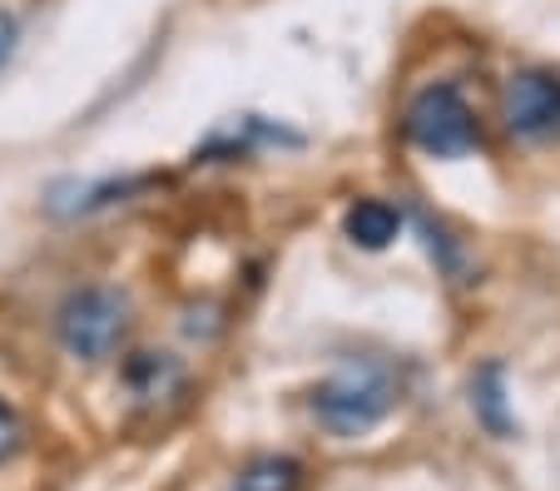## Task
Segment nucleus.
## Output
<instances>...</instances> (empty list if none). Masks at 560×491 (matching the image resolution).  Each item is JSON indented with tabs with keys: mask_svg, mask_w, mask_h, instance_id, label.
<instances>
[{
	"mask_svg": "<svg viewBox=\"0 0 560 491\" xmlns=\"http://www.w3.org/2000/svg\"><path fill=\"white\" fill-rule=\"evenodd\" d=\"M392 402H397L392 377L372 363H352L313 393V417L332 437H368L382 417L392 412Z\"/></svg>",
	"mask_w": 560,
	"mask_h": 491,
	"instance_id": "1",
	"label": "nucleus"
},
{
	"mask_svg": "<svg viewBox=\"0 0 560 491\" xmlns=\"http://www.w3.org/2000/svg\"><path fill=\"white\" fill-rule=\"evenodd\" d=\"M402 129L417 150L432 154V160H462V154H471L481 144V125H476L471 105H466V95L456 85L417 90Z\"/></svg>",
	"mask_w": 560,
	"mask_h": 491,
	"instance_id": "2",
	"label": "nucleus"
},
{
	"mask_svg": "<svg viewBox=\"0 0 560 491\" xmlns=\"http://www.w3.org/2000/svg\"><path fill=\"white\" fill-rule=\"evenodd\" d=\"M125 328H129V303L115 289H80L60 308V342L65 353L80 358V363H105L125 342Z\"/></svg>",
	"mask_w": 560,
	"mask_h": 491,
	"instance_id": "3",
	"label": "nucleus"
},
{
	"mask_svg": "<svg viewBox=\"0 0 560 491\" xmlns=\"http://www.w3.org/2000/svg\"><path fill=\"white\" fill-rule=\"evenodd\" d=\"M501 119L516 139H556L560 135V80L556 75H511L501 90Z\"/></svg>",
	"mask_w": 560,
	"mask_h": 491,
	"instance_id": "4",
	"label": "nucleus"
},
{
	"mask_svg": "<svg viewBox=\"0 0 560 491\" xmlns=\"http://www.w3.org/2000/svg\"><path fill=\"white\" fill-rule=\"evenodd\" d=\"M342 229H348V238L358 248H387L392 238L402 234V214L382 199H358L348 209V219H342Z\"/></svg>",
	"mask_w": 560,
	"mask_h": 491,
	"instance_id": "5",
	"label": "nucleus"
},
{
	"mask_svg": "<svg viewBox=\"0 0 560 491\" xmlns=\"http://www.w3.org/2000/svg\"><path fill=\"white\" fill-rule=\"evenodd\" d=\"M229 491H303V461L293 457H258L248 461Z\"/></svg>",
	"mask_w": 560,
	"mask_h": 491,
	"instance_id": "6",
	"label": "nucleus"
},
{
	"mask_svg": "<svg viewBox=\"0 0 560 491\" xmlns=\"http://www.w3.org/2000/svg\"><path fill=\"white\" fill-rule=\"evenodd\" d=\"M471 402H476V412H481V422H487L491 432H511V417H506V387H501V367H487V373L476 377Z\"/></svg>",
	"mask_w": 560,
	"mask_h": 491,
	"instance_id": "7",
	"label": "nucleus"
},
{
	"mask_svg": "<svg viewBox=\"0 0 560 491\" xmlns=\"http://www.w3.org/2000/svg\"><path fill=\"white\" fill-rule=\"evenodd\" d=\"M25 447V422L15 417V407L0 402V461H11Z\"/></svg>",
	"mask_w": 560,
	"mask_h": 491,
	"instance_id": "8",
	"label": "nucleus"
},
{
	"mask_svg": "<svg viewBox=\"0 0 560 491\" xmlns=\"http://www.w3.org/2000/svg\"><path fill=\"white\" fill-rule=\"evenodd\" d=\"M15 40H21V31H15V21L11 15H0V65L15 55Z\"/></svg>",
	"mask_w": 560,
	"mask_h": 491,
	"instance_id": "9",
	"label": "nucleus"
}]
</instances>
